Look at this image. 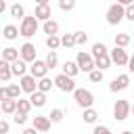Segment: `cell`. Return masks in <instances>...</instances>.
I'll return each mask as SVG.
<instances>
[{"label": "cell", "instance_id": "6da1fadb", "mask_svg": "<svg viewBox=\"0 0 134 134\" xmlns=\"http://www.w3.org/2000/svg\"><path fill=\"white\" fill-rule=\"evenodd\" d=\"M71 94H73V100L77 103V107H82V109L92 107V103H94V94L86 88H73Z\"/></svg>", "mask_w": 134, "mask_h": 134}, {"label": "cell", "instance_id": "7a4b0ae2", "mask_svg": "<svg viewBox=\"0 0 134 134\" xmlns=\"http://www.w3.org/2000/svg\"><path fill=\"white\" fill-rule=\"evenodd\" d=\"M38 31V19L31 15V17H23L21 19V27H19V36H23V38H31L34 34Z\"/></svg>", "mask_w": 134, "mask_h": 134}, {"label": "cell", "instance_id": "3957f363", "mask_svg": "<svg viewBox=\"0 0 134 134\" xmlns=\"http://www.w3.org/2000/svg\"><path fill=\"white\" fill-rule=\"evenodd\" d=\"M105 17H107V23H109V25H119V23L124 21V6L117 4V2L111 4V6L107 8V15H105Z\"/></svg>", "mask_w": 134, "mask_h": 134}, {"label": "cell", "instance_id": "277c9868", "mask_svg": "<svg viewBox=\"0 0 134 134\" xmlns=\"http://www.w3.org/2000/svg\"><path fill=\"white\" fill-rule=\"evenodd\" d=\"M75 65H77V69H80V71L88 73V71H92V69H94V59H92V54H90V52L80 50V52H77V57H75Z\"/></svg>", "mask_w": 134, "mask_h": 134}, {"label": "cell", "instance_id": "5b68a950", "mask_svg": "<svg viewBox=\"0 0 134 134\" xmlns=\"http://www.w3.org/2000/svg\"><path fill=\"white\" fill-rule=\"evenodd\" d=\"M107 54H109L111 63H115L117 67H124V65H128V61H130L128 50H126V48H119V46H115V48H113V50H109Z\"/></svg>", "mask_w": 134, "mask_h": 134}, {"label": "cell", "instance_id": "8992f818", "mask_svg": "<svg viewBox=\"0 0 134 134\" xmlns=\"http://www.w3.org/2000/svg\"><path fill=\"white\" fill-rule=\"evenodd\" d=\"M128 115H130V100L128 98H119L115 103V107H113V117L117 121H124V119H128Z\"/></svg>", "mask_w": 134, "mask_h": 134}, {"label": "cell", "instance_id": "52a82bcc", "mask_svg": "<svg viewBox=\"0 0 134 134\" xmlns=\"http://www.w3.org/2000/svg\"><path fill=\"white\" fill-rule=\"evenodd\" d=\"M52 84H54L61 92H73V88H75L73 77H69V75H65V73H59V75L52 80Z\"/></svg>", "mask_w": 134, "mask_h": 134}, {"label": "cell", "instance_id": "ba28073f", "mask_svg": "<svg viewBox=\"0 0 134 134\" xmlns=\"http://www.w3.org/2000/svg\"><path fill=\"white\" fill-rule=\"evenodd\" d=\"M27 69H29V75H34L36 80H40V77H44V75L48 73L46 63L40 61V59H34V61H31V67H27Z\"/></svg>", "mask_w": 134, "mask_h": 134}, {"label": "cell", "instance_id": "9c48e42d", "mask_svg": "<svg viewBox=\"0 0 134 134\" xmlns=\"http://www.w3.org/2000/svg\"><path fill=\"white\" fill-rule=\"evenodd\" d=\"M128 86H130V75H128V73H121V75H117L115 80H111L109 90H111V92H119V90H126Z\"/></svg>", "mask_w": 134, "mask_h": 134}, {"label": "cell", "instance_id": "30bf717a", "mask_svg": "<svg viewBox=\"0 0 134 134\" xmlns=\"http://www.w3.org/2000/svg\"><path fill=\"white\" fill-rule=\"evenodd\" d=\"M19 59L25 61V63H31V61L36 59V46H34L31 42H25V44L19 48Z\"/></svg>", "mask_w": 134, "mask_h": 134}, {"label": "cell", "instance_id": "8fae6325", "mask_svg": "<svg viewBox=\"0 0 134 134\" xmlns=\"http://www.w3.org/2000/svg\"><path fill=\"white\" fill-rule=\"evenodd\" d=\"M34 17H36L38 21H46V19H50V17H52V8H50V4H36Z\"/></svg>", "mask_w": 134, "mask_h": 134}, {"label": "cell", "instance_id": "7c38bea8", "mask_svg": "<svg viewBox=\"0 0 134 134\" xmlns=\"http://www.w3.org/2000/svg\"><path fill=\"white\" fill-rule=\"evenodd\" d=\"M19 88H21V92L31 94V92L36 90V77H34V75H29V73L21 75V84H19Z\"/></svg>", "mask_w": 134, "mask_h": 134}, {"label": "cell", "instance_id": "4fadbf2b", "mask_svg": "<svg viewBox=\"0 0 134 134\" xmlns=\"http://www.w3.org/2000/svg\"><path fill=\"white\" fill-rule=\"evenodd\" d=\"M10 65V73L13 75H17V77H21V75H25L27 73V63L25 61H21V59H15L13 63H8Z\"/></svg>", "mask_w": 134, "mask_h": 134}, {"label": "cell", "instance_id": "5bb4252c", "mask_svg": "<svg viewBox=\"0 0 134 134\" xmlns=\"http://www.w3.org/2000/svg\"><path fill=\"white\" fill-rule=\"evenodd\" d=\"M34 130L36 132H48L50 130V119L46 115H36L34 117Z\"/></svg>", "mask_w": 134, "mask_h": 134}, {"label": "cell", "instance_id": "9a60e30c", "mask_svg": "<svg viewBox=\"0 0 134 134\" xmlns=\"http://www.w3.org/2000/svg\"><path fill=\"white\" fill-rule=\"evenodd\" d=\"M31 103V107H44L46 105V92H40V90H34L27 98Z\"/></svg>", "mask_w": 134, "mask_h": 134}, {"label": "cell", "instance_id": "2e32d148", "mask_svg": "<svg viewBox=\"0 0 134 134\" xmlns=\"http://www.w3.org/2000/svg\"><path fill=\"white\" fill-rule=\"evenodd\" d=\"M94 67L100 69V71L109 69V67H111V59H109V54H98V57H94Z\"/></svg>", "mask_w": 134, "mask_h": 134}, {"label": "cell", "instance_id": "e0dca14e", "mask_svg": "<svg viewBox=\"0 0 134 134\" xmlns=\"http://www.w3.org/2000/svg\"><path fill=\"white\" fill-rule=\"evenodd\" d=\"M44 25H42V29H44V34H48V36H54V34H59V23L57 21H52V19H46V21H42Z\"/></svg>", "mask_w": 134, "mask_h": 134}, {"label": "cell", "instance_id": "ac0fdd59", "mask_svg": "<svg viewBox=\"0 0 134 134\" xmlns=\"http://www.w3.org/2000/svg\"><path fill=\"white\" fill-rule=\"evenodd\" d=\"M15 59H19V50H17V48H13V46H6V48L2 50V61L13 63Z\"/></svg>", "mask_w": 134, "mask_h": 134}, {"label": "cell", "instance_id": "d6986e66", "mask_svg": "<svg viewBox=\"0 0 134 134\" xmlns=\"http://www.w3.org/2000/svg\"><path fill=\"white\" fill-rule=\"evenodd\" d=\"M63 73H65V75H69V77H75V75L80 73V69H77L75 61H65V63H63Z\"/></svg>", "mask_w": 134, "mask_h": 134}, {"label": "cell", "instance_id": "ffe728a7", "mask_svg": "<svg viewBox=\"0 0 134 134\" xmlns=\"http://www.w3.org/2000/svg\"><path fill=\"white\" fill-rule=\"evenodd\" d=\"M52 86H54V84H52V80H50V77H46V75H44V77H40V80L36 82V90H40V92H48Z\"/></svg>", "mask_w": 134, "mask_h": 134}, {"label": "cell", "instance_id": "44dd1931", "mask_svg": "<svg viewBox=\"0 0 134 134\" xmlns=\"http://www.w3.org/2000/svg\"><path fill=\"white\" fill-rule=\"evenodd\" d=\"M82 117H84V121H86V124H96V119H98V111H96V109H92V107H86Z\"/></svg>", "mask_w": 134, "mask_h": 134}, {"label": "cell", "instance_id": "7402d4cb", "mask_svg": "<svg viewBox=\"0 0 134 134\" xmlns=\"http://www.w3.org/2000/svg\"><path fill=\"white\" fill-rule=\"evenodd\" d=\"M10 77H13V73H10V65H8L6 61L0 59V82H8Z\"/></svg>", "mask_w": 134, "mask_h": 134}, {"label": "cell", "instance_id": "603a6c76", "mask_svg": "<svg viewBox=\"0 0 134 134\" xmlns=\"http://www.w3.org/2000/svg\"><path fill=\"white\" fill-rule=\"evenodd\" d=\"M2 36L6 38V40H15L17 36H19V29H17V25H4V29H2Z\"/></svg>", "mask_w": 134, "mask_h": 134}, {"label": "cell", "instance_id": "cb8c5ba5", "mask_svg": "<svg viewBox=\"0 0 134 134\" xmlns=\"http://www.w3.org/2000/svg\"><path fill=\"white\" fill-rule=\"evenodd\" d=\"M44 63H46V67H48V69H54V67L59 65V57H57V50H48V54H46Z\"/></svg>", "mask_w": 134, "mask_h": 134}, {"label": "cell", "instance_id": "d4e9b609", "mask_svg": "<svg viewBox=\"0 0 134 134\" xmlns=\"http://www.w3.org/2000/svg\"><path fill=\"white\" fill-rule=\"evenodd\" d=\"M0 107H2L4 113H15L17 100H15V98H4V100H0Z\"/></svg>", "mask_w": 134, "mask_h": 134}, {"label": "cell", "instance_id": "484cf974", "mask_svg": "<svg viewBox=\"0 0 134 134\" xmlns=\"http://www.w3.org/2000/svg\"><path fill=\"white\" fill-rule=\"evenodd\" d=\"M130 42H132L130 34H117V36H115V46H119V48H126Z\"/></svg>", "mask_w": 134, "mask_h": 134}, {"label": "cell", "instance_id": "4316f807", "mask_svg": "<svg viewBox=\"0 0 134 134\" xmlns=\"http://www.w3.org/2000/svg\"><path fill=\"white\" fill-rule=\"evenodd\" d=\"M29 109H31V103H29L27 98H17V107H15V111H21V113H29Z\"/></svg>", "mask_w": 134, "mask_h": 134}, {"label": "cell", "instance_id": "83f0119b", "mask_svg": "<svg viewBox=\"0 0 134 134\" xmlns=\"http://www.w3.org/2000/svg\"><path fill=\"white\" fill-rule=\"evenodd\" d=\"M59 40H61V46H65V48L75 46V38H73V34H63Z\"/></svg>", "mask_w": 134, "mask_h": 134}, {"label": "cell", "instance_id": "f1b7e54d", "mask_svg": "<svg viewBox=\"0 0 134 134\" xmlns=\"http://www.w3.org/2000/svg\"><path fill=\"white\" fill-rule=\"evenodd\" d=\"M46 46H48V50H57V48L61 46L59 34H54V36H48V38H46Z\"/></svg>", "mask_w": 134, "mask_h": 134}, {"label": "cell", "instance_id": "f546056e", "mask_svg": "<svg viewBox=\"0 0 134 134\" xmlns=\"http://www.w3.org/2000/svg\"><path fill=\"white\" fill-rule=\"evenodd\" d=\"M107 52H109V50H107V46H105L103 42L92 44V52H90V54H92V59H94V57H98V54H107Z\"/></svg>", "mask_w": 134, "mask_h": 134}, {"label": "cell", "instance_id": "4dcf8cb0", "mask_svg": "<svg viewBox=\"0 0 134 134\" xmlns=\"http://www.w3.org/2000/svg\"><path fill=\"white\" fill-rule=\"evenodd\" d=\"M6 94H8V98H19L21 96V88H19V84H10V86H6Z\"/></svg>", "mask_w": 134, "mask_h": 134}, {"label": "cell", "instance_id": "1f68e13d", "mask_svg": "<svg viewBox=\"0 0 134 134\" xmlns=\"http://www.w3.org/2000/svg\"><path fill=\"white\" fill-rule=\"evenodd\" d=\"M46 117L50 119V124H59V121H63L65 113H63L61 109H52V111H50V115H46Z\"/></svg>", "mask_w": 134, "mask_h": 134}, {"label": "cell", "instance_id": "d6a6232c", "mask_svg": "<svg viewBox=\"0 0 134 134\" xmlns=\"http://www.w3.org/2000/svg\"><path fill=\"white\" fill-rule=\"evenodd\" d=\"M10 15L17 17V19H23V17H25V8H23V4H17V2H15V4L10 6Z\"/></svg>", "mask_w": 134, "mask_h": 134}, {"label": "cell", "instance_id": "836d02e7", "mask_svg": "<svg viewBox=\"0 0 134 134\" xmlns=\"http://www.w3.org/2000/svg\"><path fill=\"white\" fill-rule=\"evenodd\" d=\"M103 75H105V71H100V69H92V71H88V77H90V82H94V84H98V82H103Z\"/></svg>", "mask_w": 134, "mask_h": 134}, {"label": "cell", "instance_id": "e575fe53", "mask_svg": "<svg viewBox=\"0 0 134 134\" xmlns=\"http://www.w3.org/2000/svg\"><path fill=\"white\" fill-rule=\"evenodd\" d=\"M59 8L61 10H73L75 8V0H59Z\"/></svg>", "mask_w": 134, "mask_h": 134}, {"label": "cell", "instance_id": "d590c367", "mask_svg": "<svg viewBox=\"0 0 134 134\" xmlns=\"http://www.w3.org/2000/svg\"><path fill=\"white\" fill-rule=\"evenodd\" d=\"M15 124L17 126H23V124H27V113H21V111H15Z\"/></svg>", "mask_w": 134, "mask_h": 134}, {"label": "cell", "instance_id": "8d00e7d4", "mask_svg": "<svg viewBox=\"0 0 134 134\" xmlns=\"http://www.w3.org/2000/svg\"><path fill=\"white\" fill-rule=\"evenodd\" d=\"M124 19H128V21H134V4H128V6H124Z\"/></svg>", "mask_w": 134, "mask_h": 134}, {"label": "cell", "instance_id": "74e56055", "mask_svg": "<svg viewBox=\"0 0 134 134\" xmlns=\"http://www.w3.org/2000/svg\"><path fill=\"white\" fill-rule=\"evenodd\" d=\"M73 38H75V44H80V46H84V44L88 42V36H86L84 31H75Z\"/></svg>", "mask_w": 134, "mask_h": 134}, {"label": "cell", "instance_id": "f35d334b", "mask_svg": "<svg viewBox=\"0 0 134 134\" xmlns=\"http://www.w3.org/2000/svg\"><path fill=\"white\" fill-rule=\"evenodd\" d=\"M92 134H113V132H111L107 126H94V132H92Z\"/></svg>", "mask_w": 134, "mask_h": 134}, {"label": "cell", "instance_id": "ab89813d", "mask_svg": "<svg viewBox=\"0 0 134 134\" xmlns=\"http://www.w3.org/2000/svg\"><path fill=\"white\" fill-rule=\"evenodd\" d=\"M6 132H8V121L0 119V134H6Z\"/></svg>", "mask_w": 134, "mask_h": 134}, {"label": "cell", "instance_id": "60d3db41", "mask_svg": "<svg viewBox=\"0 0 134 134\" xmlns=\"http://www.w3.org/2000/svg\"><path fill=\"white\" fill-rule=\"evenodd\" d=\"M4 98H8V94H6V88H0V100H4Z\"/></svg>", "mask_w": 134, "mask_h": 134}, {"label": "cell", "instance_id": "b9f144b4", "mask_svg": "<svg viewBox=\"0 0 134 134\" xmlns=\"http://www.w3.org/2000/svg\"><path fill=\"white\" fill-rule=\"evenodd\" d=\"M117 4H121V6H128V4H134V0H117Z\"/></svg>", "mask_w": 134, "mask_h": 134}, {"label": "cell", "instance_id": "7bdbcfd3", "mask_svg": "<svg viewBox=\"0 0 134 134\" xmlns=\"http://www.w3.org/2000/svg\"><path fill=\"white\" fill-rule=\"evenodd\" d=\"M4 10H6V2H4V0H0V13H4Z\"/></svg>", "mask_w": 134, "mask_h": 134}, {"label": "cell", "instance_id": "ee69618b", "mask_svg": "<svg viewBox=\"0 0 134 134\" xmlns=\"http://www.w3.org/2000/svg\"><path fill=\"white\" fill-rule=\"evenodd\" d=\"M23 134H36V130H34V128H25V130H23Z\"/></svg>", "mask_w": 134, "mask_h": 134}, {"label": "cell", "instance_id": "f6af8a7d", "mask_svg": "<svg viewBox=\"0 0 134 134\" xmlns=\"http://www.w3.org/2000/svg\"><path fill=\"white\" fill-rule=\"evenodd\" d=\"M36 4H48V0H36Z\"/></svg>", "mask_w": 134, "mask_h": 134}, {"label": "cell", "instance_id": "bcb514c9", "mask_svg": "<svg viewBox=\"0 0 134 134\" xmlns=\"http://www.w3.org/2000/svg\"><path fill=\"white\" fill-rule=\"evenodd\" d=\"M121 134H132V132H130V130H124V132H121Z\"/></svg>", "mask_w": 134, "mask_h": 134}]
</instances>
